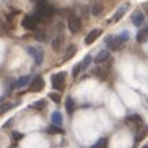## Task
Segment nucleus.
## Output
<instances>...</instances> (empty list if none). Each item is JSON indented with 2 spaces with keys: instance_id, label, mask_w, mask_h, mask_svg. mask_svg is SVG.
<instances>
[{
  "instance_id": "1",
  "label": "nucleus",
  "mask_w": 148,
  "mask_h": 148,
  "mask_svg": "<svg viewBox=\"0 0 148 148\" xmlns=\"http://www.w3.org/2000/svg\"><path fill=\"white\" fill-rule=\"evenodd\" d=\"M67 28H69L70 33L77 34V33L82 29V20H80L77 15H70V16L67 18Z\"/></svg>"
},
{
  "instance_id": "2",
  "label": "nucleus",
  "mask_w": 148,
  "mask_h": 148,
  "mask_svg": "<svg viewBox=\"0 0 148 148\" xmlns=\"http://www.w3.org/2000/svg\"><path fill=\"white\" fill-rule=\"evenodd\" d=\"M106 44H108V47L114 52H117L121 51L122 46H124V41L121 39V36H108L106 38Z\"/></svg>"
},
{
  "instance_id": "3",
  "label": "nucleus",
  "mask_w": 148,
  "mask_h": 148,
  "mask_svg": "<svg viewBox=\"0 0 148 148\" xmlns=\"http://www.w3.org/2000/svg\"><path fill=\"white\" fill-rule=\"evenodd\" d=\"M65 78H67V75L64 73V72H59V73L52 75V86L54 90H57V91H62L64 90V83H65Z\"/></svg>"
},
{
  "instance_id": "4",
  "label": "nucleus",
  "mask_w": 148,
  "mask_h": 148,
  "mask_svg": "<svg viewBox=\"0 0 148 148\" xmlns=\"http://www.w3.org/2000/svg\"><path fill=\"white\" fill-rule=\"evenodd\" d=\"M28 52L33 56V59H34V64L36 65H41L44 60V51L41 47H34V46H29L28 47Z\"/></svg>"
},
{
  "instance_id": "5",
  "label": "nucleus",
  "mask_w": 148,
  "mask_h": 148,
  "mask_svg": "<svg viewBox=\"0 0 148 148\" xmlns=\"http://www.w3.org/2000/svg\"><path fill=\"white\" fill-rule=\"evenodd\" d=\"M91 60H93L91 56H86L82 62H80V64H77V65L73 67V72H72V75H73V77H78L80 72H83V70H86V69H88V65L91 64Z\"/></svg>"
},
{
  "instance_id": "6",
  "label": "nucleus",
  "mask_w": 148,
  "mask_h": 148,
  "mask_svg": "<svg viewBox=\"0 0 148 148\" xmlns=\"http://www.w3.org/2000/svg\"><path fill=\"white\" fill-rule=\"evenodd\" d=\"M129 7H130L129 3H124V5H121V7H119V8L116 10V13L112 15V18H111V20H109L108 23H111V25H114V23H117L119 20H121V18H122L124 15L127 13V10H129Z\"/></svg>"
},
{
  "instance_id": "7",
  "label": "nucleus",
  "mask_w": 148,
  "mask_h": 148,
  "mask_svg": "<svg viewBox=\"0 0 148 148\" xmlns=\"http://www.w3.org/2000/svg\"><path fill=\"white\" fill-rule=\"evenodd\" d=\"M42 88H44V78L41 77V75H38V77H34V78L31 80L29 90H31L33 93H39Z\"/></svg>"
},
{
  "instance_id": "8",
  "label": "nucleus",
  "mask_w": 148,
  "mask_h": 148,
  "mask_svg": "<svg viewBox=\"0 0 148 148\" xmlns=\"http://www.w3.org/2000/svg\"><path fill=\"white\" fill-rule=\"evenodd\" d=\"M23 28H26V29H36L38 26V20H36L34 15H26V16L23 18Z\"/></svg>"
},
{
  "instance_id": "9",
  "label": "nucleus",
  "mask_w": 148,
  "mask_h": 148,
  "mask_svg": "<svg viewBox=\"0 0 148 148\" xmlns=\"http://www.w3.org/2000/svg\"><path fill=\"white\" fill-rule=\"evenodd\" d=\"M101 33H103V31H101L99 28H95V29H91V31L86 34V38H85V44H88V46H90V44H93V42H95V41L101 36Z\"/></svg>"
},
{
  "instance_id": "10",
  "label": "nucleus",
  "mask_w": 148,
  "mask_h": 148,
  "mask_svg": "<svg viewBox=\"0 0 148 148\" xmlns=\"http://www.w3.org/2000/svg\"><path fill=\"white\" fill-rule=\"evenodd\" d=\"M64 47V34H59L57 38L52 39V51L54 52H60Z\"/></svg>"
},
{
  "instance_id": "11",
  "label": "nucleus",
  "mask_w": 148,
  "mask_h": 148,
  "mask_svg": "<svg viewBox=\"0 0 148 148\" xmlns=\"http://www.w3.org/2000/svg\"><path fill=\"white\" fill-rule=\"evenodd\" d=\"M109 57H111V54H109V51H108V49H104V51H99V52L96 54V57H95V62H96V64H103V62L109 60Z\"/></svg>"
},
{
  "instance_id": "12",
  "label": "nucleus",
  "mask_w": 148,
  "mask_h": 148,
  "mask_svg": "<svg viewBox=\"0 0 148 148\" xmlns=\"http://www.w3.org/2000/svg\"><path fill=\"white\" fill-rule=\"evenodd\" d=\"M132 23H134L135 26H142L145 23V16H143V13L142 12H134V15H132Z\"/></svg>"
},
{
  "instance_id": "13",
  "label": "nucleus",
  "mask_w": 148,
  "mask_h": 148,
  "mask_svg": "<svg viewBox=\"0 0 148 148\" xmlns=\"http://www.w3.org/2000/svg\"><path fill=\"white\" fill-rule=\"evenodd\" d=\"M29 82H31V77H29V75L20 77V78L15 82V88H25V86H28V85H29Z\"/></svg>"
},
{
  "instance_id": "14",
  "label": "nucleus",
  "mask_w": 148,
  "mask_h": 148,
  "mask_svg": "<svg viewBox=\"0 0 148 148\" xmlns=\"http://www.w3.org/2000/svg\"><path fill=\"white\" fill-rule=\"evenodd\" d=\"M103 10H104V5L101 3V2H95L91 5V15L93 16H99L103 13Z\"/></svg>"
},
{
  "instance_id": "15",
  "label": "nucleus",
  "mask_w": 148,
  "mask_h": 148,
  "mask_svg": "<svg viewBox=\"0 0 148 148\" xmlns=\"http://www.w3.org/2000/svg\"><path fill=\"white\" fill-rule=\"evenodd\" d=\"M147 135H148V127H147V125H142V127H140V130L137 132V137H135V143L142 142V140H143Z\"/></svg>"
},
{
  "instance_id": "16",
  "label": "nucleus",
  "mask_w": 148,
  "mask_h": 148,
  "mask_svg": "<svg viewBox=\"0 0 148 148\" xmlns=\"http://www.w3.org/2000/svg\"><path fill=\"white\" fill-rule=\"evenodd\" d=\"M51 121H52L54 125H59V127H60V125H62V114L59 112V111H54L52 116H51Z\"/></svg>"
},
{
  "instance_id": "17",
  "label": "nucleus",
  "mask_w": 148,
  "mask_h": 148,
  "mask_svg": "<svg viewBox=\"0 0 148 148\" xmlns=\"http://www.w3.org/2000/svg\"><path fill=\"white\" fill-rule=\"evenodd\" d=\"M127 122H130V124H135V125H142V117H140L138 114H132V116H129V117H127Z\"/></svg>"
},
{
  "instance_id": "18",
  "label": "nucleus",
  "mask_w": 148,
  "mask_h": 148,
  "mask_svg": "<svg viewBox=\"0 0 148 148\" xmlns=\"http://www.w3.org/2000/svg\"><path fill=\"white\" fill-rule=\"evenodd\" d=\"M65 108H67V112L69 114H72L75 111V101H73V98H67V101H65Z\"/></svg>"
},
{
  "instance_id": "19",
  "label": "nucleus",
  "mask_w": 148,
  "mask_h": 148,
  "mask_svg": "<svg viewBox=\"0 0 148 148\" xmlns=\"http://www.w3.org/2000/svg\"><path fill=\"white\" fill-rule=\"evenodd\" d=\"M147 38L148 36H147V33H145V29H140L138 33H137V42L138 44H143L145 41H147Z\"/></svg>"
},
{
  "instance_id": "20",
  "label": "nucleus",
  "mask_w": 148,
  "mask_h": 148,
  "mask_svg": "<svg viewBox=\"0 0 148 148\" xmlns=\"http://www.w3.org/2000/svg\"><path fill=\"white\" fill-rule=\"evenodd\" d=\"M108 147V138H99L96 143L91 145V148H106Z\"/></svg>"
},
{
  "instance_id": "21",
  "label": "nucleus",
  "mask_w": 148,
  "mask_h": 148,
  "mask_svg": "<svg viewBox=\"0 0 148 148\" xmlns=\"http://www.w3.org/2000/svg\"><path fill=\"white\" fill-rule=\"evenodd\" d=\"M75 52H77V47H75V46H70V47L67 49V52H65V56H64V60H67V59H70V57L73 56Z\"/></svg>"
},
{
  "instance_id": "22",
  "label": "nucleus",
  "mask_w": 148,
  "mask_h": 148,
  "mask_svg": "<svg viewBox=\"0 0 148 148\" xmlns=\"http://www.w3.org/2000/svg\"><path fill=\"white\" fill-rule=\"evenodd\" d=\"M44 108H46V101H44V99L36 101L34 104H33V109H38V111H42Z\"/></svg>"
},
{
  "instance_id": "23",
  "label": "nucleus",
  "mask_w": 148,
  "mask_h": 148,
  "mask_svg": "<svg viewBox=\"0 0 148 148\" xmlns=\"http://www.w3.org/2000/svg\"><path fill=\"white\" fill-rule=\"evenodd\" d=\"M47 132H49V134H62V129L59 125H54V124H52L51 127H47Z\"/></svg>"
},
{
  "instance_id": "24",
  "label": "nucleus",
  "mask_w": 148,
  "mask_h": 148,
  "mask_svg": "<svg viewBox=\"0 0 148 148\" xmlns=\"http://www.w3.org/2000/svg\"><path fill=\"white\" fill-rule=\"evenodd\" d=\"M49 98H51V101H54V103H57V104L62 101L60 93H51V95H49Z\"/></svg>"
},
{
  "instance_id": "25",
  "label": "nucleus",
  "mask_w": 148,
  "mask_h": 148,
  "mask_svg": "<svg viewBox=\"0 0 148 148\" xmlns=\"http://www.w3.org/2000/svg\"><path fill=\"white\" fill-rule=\"evenodd\" d=\"M38 41H41V42H44V41H47V34L46 33H42V31H39V33H36V36H34Z\"/></svg>"
},
{
  "instance_id": "26",
  "label": "nucleus",
  "mask_w": 148,
  "mask_h": 148,
  "mask_svg": "<svg viewBox=\"0 0 148 148\" xmlns=\"http://www.w3.org/2000/svg\"><path fill=\"white\" fill-rule=\"evenodd\" d=\"M12 135H13V140H21V138H23V134H21V132H13Z\"/></svg>"
},
{
  "instance_id": "27",
  "label": "nucleus",
  "mask_w": 148,
  "mask_h": 148,
  "mask_svg": "<svg viewBox=\"0 0 148 148\" xmlns=\"http://www.w3.org/2000/svg\"><path fill=\"white\" fill-rule=\"evenodd\" d=\"M145 33H147V36H148V28H147V29H145Z\"/></svg>"
},
{
  "instance_id": "28",
  "label": "nucleus",
  "mask_w": 148,
  "mask_h": 148,
  "mask_svg": "<svg viewBox=\"0 0 148 148\" xmlns=\"http://www.w3.org/2000/svg\"><path fill=\"white\" fill-rule=\"evenodd\" d=\"M143 148H148V145H145V147H143Z\"/></svg>"
}]
</instances>
